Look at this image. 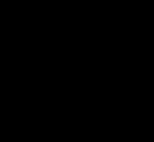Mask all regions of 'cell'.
Segmentation results:
<instances>
[]
</instances>
